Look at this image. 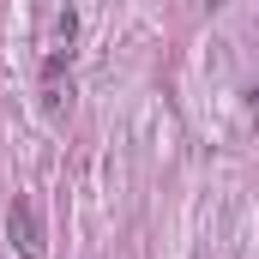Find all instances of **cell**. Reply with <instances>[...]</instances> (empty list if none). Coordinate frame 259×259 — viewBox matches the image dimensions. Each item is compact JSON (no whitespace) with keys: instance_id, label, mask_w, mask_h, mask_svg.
I'll use <instances>...</instances> for the list:
<instances>
[{"instance_id":"obj_1","label":"cell","mask_w":259,"mask_h":259,"mask_svg":"<svg viewBox=\"0 0 259 259\" xmlns=\"http://www.w3.org/2000/svg\"><path fill=\"white\" fill-rule=\"evenodd\" d=\"M6 235H12V247L24 259L42 253V223H36V205H30V199H18V205L6 211Z\"/></svg>"}]
</instances>
